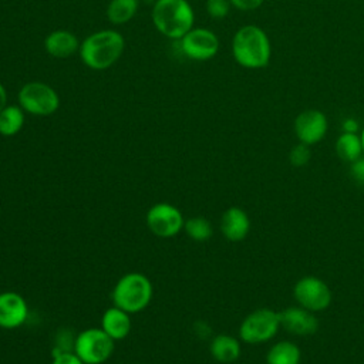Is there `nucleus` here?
<instances>
[{"mask_svg": "<svg viewBox=\"0 0 364 364\" xmlns=\"http://www.w3.org/2000/svg\"><path fill=\"white\" fill-rule=\"evenodd\" d=\"M125 48L124 37L115 30L91 33L80 43L81 61L91 70H107L114 65Z\"/></svg>", "mask_w": 364, "mask_h": 364, "instance_id": "obj_1", "label": "nucleus"}, {"mask_svg": "<svg viewBox=\"0 0 364 364\" xmlns=\"http://www.w3.org/2000/svg\"><path fill=\"white\" fill-rule=\"evenodd\" d=\"M235 61L245 68H263L269 64L272 47L267 34L257 26L240 27L232 40Z\"/></svg>", "mask_w": 364, "mask_h": 364, "instance_id": "obj_2", "label": "nucleus"}, {"mask_svg": "<svg viewBox=\"0 0 364 364\" xmlns=\"http://www.w3.org/2000/svg\"><path fill=\"white\" fill-rule=\"evenodd\" d=\"M151 16L155 28L173 40H181L193 27L195 20L188 0H156Z\"/></svg>", "mask_w": 364, "mask_h": 364, "instance_id": "obj_3", "label": "nucleus"}, {"mask_svg": "<svg viewBox=\"0 0 364 364\" xmlns=\"http://www.w3.org/2000/svg\"><path fill=\"white\" fill-rule=\"evenodd\" d=\"M152 283L142 273L124 274L112 289L114 306L127 313H138L144 310L152 299Z\"/></svg>", "mask_w": 364, "mask_h": 364, "instance_id": "obj_4", "label": "nucleus"}, {"mask_svg": "<svg viewBox=\"0 0 364 364\" xmlns=\"http://www.w3.org/2000/svg\"><path fill=\"white\" fill-rule=\"evenodd\" d=\"M18 105L24 112L36 117H48L60 107L57 91L46 82L30 81L18 91Z\"/></svg>", "mask_w": 364, "mask_h": 364, "instance_id": "obj_5", "label": "nucleus"}, {"mask_svg": "<svg viewBox=\"0 0 364 364\" xmlns=\"http://www.w3.org/2000/svg\"><path fill=\"white\" fill-rule=\"evenodd\" d=\"M114 351V340L102 328H85L75 337L74 353L84 364H102Z\"/></svg>", "mask_w": 364, "mask_h": 364, "instance_id": "obj_6", "label": "nucleus"}, {"mask_svg": "<svg viewBox=\"0 0 364 364\" xmlns=\"http://www.w3.org/2000/svg\"><path fill=\"white\" fill-rule=\"evenodd\" d=\"M280 327L279 313L272 309H257L249 313L239 327V336L245 343L257 344L274 337Z\"/></svg>", "mask_w": 364, "mask_h": 364, "instance_id": "obj_7", "label": "nucleus"}, {"mask_svg": "<svg viewBox=\"0 0 364 364\" xmlns=\"http://www.w3.org/2000/svg\"><path fill=\"white\" fill-rule=\"evenodd\" d=\"M146 226L158 237H172L183 229V216L181 210L165 202L155 203L146 212Z\"/></svg>", "mask_w": 364, "mask_h": 364, "instance_id": "obj_8", "label": "nucleus"}, {"mask_svg": "<svg viewBox=\"0 0 364 364\" xmlns=\"http://www.w3.org/2000/svg\"><path fill=\"white\" fill-rule=\"evenodd\" d=\"M293 294L297 303L310 311L324 310L331 303V291L328 286L316 276L301 277L294 284Z\"/></svg>", "mask_w": 364, "mask_h": 364, "instance_id": "obj_9", "label": "nucleus"}, {"mask_svg": "<svg viewBox=\"0 0 364 364\" xmlns=\"http://www.w3.org/2000/svg\"><path fill=\"white\" fill-rule=\"evenodd\" d=\"M179 41L183 54L195 61L210 60L219 50V40L216 34L202 27H192Z\"/></svg>", "mask_w": 364, "mask_h": 364, "instance_id": "obj_10", "label": "nucleus"}, {"mask_svg": "<svg viewBox=\"0 0 364 364\" xmlns=\"http://www.w3.org/2000/svg\"><path fill=\"white\" fill-rule=\"evenodd\" d=\"M327 117L318 109H306L294 119V132L301 144L313 145L321 141L327 132Z\"/></svg>", "mask_w": 364, "mask_h": 364, "instance_id": "obj_11", "label": "nucleus"}, {"mask_svg": "<svg viewBox=\"0 0 364 364\" xmlns=\"http://www.w3.org/2000/svg\"><path fill=\"white\" fill-rule=\"evenodd\" d=\"M28 316V306L23 296L16 291L0 293V327L16 328L20 327Z\"/></svg>", "mask_w": 364, "mask_h": 364, "instance_id": "obj_12", "label": "nucleus"}, {"mask_svg": "<svg viewBox=\"0 0 364 364\" xmlns=\"http://www.w3.org/2000/svg\"><path fill=\"white\" fill-rule=\"evenodd\" d=\"M280 326L296 336H311L318 328V320L313 311L304 307H287L279 313Z\"/></svg>", "mask_w": 364, "mask_h": 364, "instance_id": "obj_13", "label": "nucleus"}, {"mask_svg": "<svg viewBox=\"0 0 364 364\" xmlns=\"http://www.w3.org/2000/svg\"><path fill=\"white\" fill-rule=\"evenodd\" d=\"M250 229V219L247 213L237 208H228L220 218V230L223 236L230 242L243 240Z\"/></svg>", "mask_w": 364, "mask_h": 364, "instance_id": "obj_14", "label": "nucleus"}, {"mask_svg": "<svg viewBox=\"0 0 364 364\" xmlns=\"http://www.w3.org/2000/svg\"><path fill=\"white\" fill-rule=\"evenodd\" d=\"M44 48L54 58H68L80 50V41L68 30H54L44 38Z\"/></svg>", "mask_w": 364, "mask_h": 364, "instance_id": "obj_15", "label": "nucleus"}, {"mask_svg": "<svg viewBox=\"0 0 364 364\" xmlns=\"http://www.w3.org/2000/svg\"><path fill=\"white\" fill-rule=\"evenodd\" d=\"M132 323L129 313L112 306L107 309L101 317V328L115 341L125 338L131 331Z\"/></svg>", "mask_w": 364, "mask_h": 364, "instance_id": "obj_16", "label": "nucleus"}, {"mask_svg": "<svg viewBox=\"0 0 364 364\" xmlns=\"http://www.w3.org/2000/svg\"><path fill=\"white\" fill-rule=\"evenodd\" d=\"M210 354L219 363H233L240 355V344L229 334H219L210 343Z\"/></svg>", "mask_w": 364, "mask_h": 364, "instance_id": "obj_17", "label": "nucleus"}, {"mask_svg": "<svg viewBox=\"0 0 364 364\" xmlns=\"http://www.w3.org/2000/svg\"><path fill=\"white\" fill-rule=\"evenodd\" d=\"M24 125V111L20 105H6L0 112V135L13 136Z\"/></svg>", "mask_w": 364, "mask_h": 364, "instance_id": "obj_18", "label": "nucleus"}, {"mask_svg": "<svg viewBox=\"0 0 364 364\" xmlns=\"http://www.w3.org/2000/svg\"><path fill=\"white\" fill-rule=\"evenodd\" d=\"M336 152L341 159L347 162H354L363 155L361 136H358L355 132H343L337 138Z\"/></svg>", "mask_w": 364, "mask_h": 364, "instance_id": "obj_19", "label": "nucleus"}, {"mask_svg": "<svg viewBox=\"0 0 364 364\" xmlns=\"http://www.w3.org/2000/svg\"><path fill=\"white\" fill-rule=\"evenodd\" d=\"M300 350L291 341H279L267 353V364H299Z\"/></svg>", "mask_w": 364, "mask_h": 364, "instance_id": "obj_20", "label": "nucleus"}, {"mask_svg": "<svg viewBox=\"0 0 364 364\" xmlns=\"http://www.w3.org/2000/svg\"><path fill=\"white\" fill-rule=\"evenodd\" d=\"M138 11V0H111L107 7L108 20L115 24L128 23Z\"/></svg>", "mask_w": 364, "mask_h": 364, "instance_id": "obj_21", "label": "nucleus"}, {"mask_svg": "<svg viewBox=\"0 0 364 364\" xmlns=\"http://www.w3.org/2000/svg\"><path fill=\"white\" fill-rule=\"evenodd\" d=\"M183 229H185L186 235L196 242L208 240L213 232L210 222L202 216H193V218L185 220Z\"/></svg>", "mask_w": 364, "mask_h": 364, "instance_id": "obj_22", "label": "nucleus"}, {"mask_svg": "<svg viewBox=\"0 0 364 364\" xmlns=\"http://www.w3.org/2000/svg\"><path fill=\"white\" fill-rule=\"evenodd\" d=\"M289 159H290V164L293 166H304L309 161H310V149H309V145L306 144H297L291 148L290 154H289Z\"/></svg>", "mask_w": 364, "mask_h": 364, "instance_id": "obj_23", "label": "nucleus"}, {"mask_svg": "<svg viewBox=\"0 0 364 364\" xmlns=\"http://www.w3.org/2000/svg\"><path fill=\"white\" fill-rule=\"evenodd\" d=\"M230 6V0H206V11L213 18L226 17Z\"/></svg>", "mask_w": 364, "mask_h": 364, "instance_id": "obj_24", "label": "nucleus"}, {"mask_svg": "<svg viewBox=\"0 0 364 364\" xmlns=\"http://www.w3.org/2000/svg\"><path fill=\"white\" fill-rule=\"evenodd\" d=\"M51 364H84L74 351H61L54 355Z\"/></svg>", "mask_w": 364, "mask_h": 364, "instance_id": "obj_25", "label": "nucleus"}, {"mask_svg": "<svg viewBox=\"0 0 364 364\" xmlns=\"http://www.w3.org/2000/svg\"><path fill=\"white\" fill-rule=\"evenodd\" d=\"M264 0H230V4L240 11H250L263 4Z\"/></svg>", "mask_w": 364, "mask_h": 364, "instance_id": "obj_26", "label": "nucleus"}, {"mask_svg": "<svg viewBox=\"0 0 364 364\" xmlns=\"http://www.w3.org/2000/svg\"><path fill=\"white\" fill-rule=\"evenodd\" d=\"M350 173L351 176L360 182V183H364V158H358L355 159L354 162H351V166H350Z\"/></svg>", "mask_w": 364, "mask_h": 364, "instance_id": "obj_27", "label": "nucleus"}, {"mask_svg": "<svg viewBox=\"0 0 364 364\" xmlns=\"http://www.w3.org/2000/svg\"><path fill=\"white\" fill-rule=\"evenodd\" d=\"M343 128H344V132H355L358 125H357V122L354 119H347V121H344Z\"/></svg>", "mask_w": 364, "mask_h": 364, "instance_id": "obj_28", "label": "nucleus"}, {"mask_svg": "<svg viewBox=\"0 0 364 364\" xmlns=\"http://www.w3.org/2000/svg\"><path fill=\"white\" fill-rule=\"evenodd\" d=\"M6 105H7V91L4 85L0 82V112Z\"/></svg>", "mask_w": 364, "mask_h": 364, "instance_id": "obj_29", "label": "nucleus"}, {"mask_svg": "<svg viewBox=\"0 0 364 364\" xmlns=\"http://www.w3.org/2000/svg\"><path fill=\"white\" fill-rule=\"evenodd\" d=\"M361 142H363V154H364V129L361 132Z\"/></svg>", "mask_w": 364, "mask_h": 364, "instance_id": "obj_30", "label": "nucleus"}]
</instances>
